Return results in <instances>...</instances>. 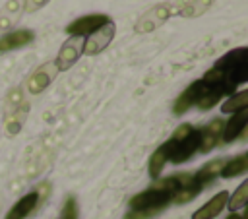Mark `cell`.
I'll return each mask as SVG.
<instances>
[{"instance_id":"cell-4","label":"cell","mask_w":248,"mask_h":219,"mask_svg":"<svg viewBox=\"0 0 248 219\" xmlns=\"http://www.w3.org/2000/svg\"><path fill=\"white\" fill-rule=\"evenodd\" d=\"M114 33H116V25H114L112 21H108V23H105L103 27H99L97 31H93V33L83 41V54L93 56V54H99L101 50H105V48L110 45Z\"/></svg>"},{"instance_id":"cell-14","label":"cell","mask_w":248,"mask_h":219,"mask_svg":"<svg viewBox=\"0 0 248 219\" xmlns=\"http://www.w3.org/2000/svg\"><path fill=\"white\" fill-rule=\"evenodd\" d=\"M31 41H33V31H29V29H17V31L6 33L0 37V52H8V50L19 48V47H25Z\"/></svg>"},{"instance_id":"cell-20","label":"cell","mask_w":248,"mask_h":219,"mask_svg":"<svg viewBox=\"0 0 248 219\" xmlns=\"http://www.w3.org/2000/svg\"><path fill=\"white\" fill-rule=\"evenodd\" d=\"M48 0H25V12H35L39 8H43Z\"/></svg>"},{"instance_id":"cell-5","label":"cell","mask_w":248,"mask_h":219,"mask_svg":"<svg viewBox=\"0 0 248 219\" xmlns=\"http://www.w3.org/2000/svg\"><path fill=\"white\" fill-rule=\"evenodd\" d=\"M83 54V39L81 37H70L62 47H60V50H58V56H56V60L52 62L54 64V68L60 72H64V70H68V68H72L74 66V62L79 58Z\"/></svg>"},{"instance_id":"cell-7","label":"cell","mask_w":248,"mask_h":219,"mask_svg":"<svg viewBox=\"0 0 248 219\" xmlns=\"http://www.w3.org/2000/svg\"><path fill=\"white\" fill-rule=\"evenodd\" d=\"M202 95H203V81H202V79L192 81V83L178 95V99L174 101V105H172V112H174L176 116L184 114L190 107L198 105V101H200Z\"/></svg>"},{"instance_id":"cell-18","label":"cell","mask_w":248,"mask_h":219,"mask_svg":"<svg viewBox=\"0 0 248 219\" xmlns=\"http://www.w3.org/2000/svg\"><path fill=\"white\" fill-rule=\"evenodd\" d=\"M165 163H167V157H165L163 149L157 147V149L151 153V157H149V176H151V178H159V174H161Z\"/></svg>"},{"instance_id":"cell-6","label":"cell","mask_w":248,"mask_h":219,"mask_svg":"<svg viewBox=\"0 0 248 219\" xmlns=\"http://www.w3.org/2000/svg\"><path fill=\"white\" fill-rule=\"evenodd\" d=\"M172 14H180L178 6H170V4H161L155 6L153 10H149L147 14H143V17L140 19V23L136 25V31H151L153 27L161 25L169 16Z\"/></svg>"},{"instance_id":"cell-16","label":"cell","mask_w":248,"mask_h":219,"mask_svg":"<svg viewBox=\"0 0 248 219\" xmlns=\"http://www.w3.org/2000/svg\"><path fill=\"white\" fill-rule=\"evenodd\" d=\"M248 107V91H238V93H232L221 107L223 112H238V110H244Z\"/></svg>"},{"instance_id":"cell-10","label":"cell","mask_w":248,"mask_h":219,"mask_svg":"<svg viewBox=\"0 0 248 219\" xmlns=\"http://www.w3.org/2000/svg\"><path fill=\"white\" fill-rule=\"evenodd\" d=\"M56 68H54V64H45V66H41L35 74H31V78L27 79V89H29V93H33V95H37V93H41L50 81H52V78L56 76Z\"/></svg>"},{"instance_id":"cell-13","label":"cell","mask_w":248,"mask_h":219,"mask_svg":"<svg viewBox=\"0 0 248 219\" xmlns=\"http://www.w3.org/2000/svg\"><path fill=\"white\" fill-rule=\"evenodd\" d=\"M246 122H248V109H244V110H238V112H234L232 116H231V120L223 126V141H232V140H236L242 132H244V128H246Z\"/></svg>"},{"instance_id":"cell-21","label":"cell","mask_w":248,"mask_h":219,"mask_svg":"<svg viewBox=\"0 0 248 219\" xmlns=\"http://www.w3.org/2000/svg\"><path fill=\"white\" fill-rule=\"evenodd\" d=\"M227 219H242V217H240V215H238V213H231V215H229V217H227Z\"/></svg>"},{"instance_id":"cell-12","label":"cell","mask_w":248,"mask_h":219,"mask_svg":"<svg viewBox=\"0 0 248 219\" xmlns=\"http://www.w3.org/2000/svg\"><path fill=\"white\" fill-rule=\"evenodd\" d=\"M223 165H225V159H213V161L205 163V165H203L196 174H192L194 184H196V186H200V188L203 190L209 182H213V180L219 176V172H221Z\"/></svg>"},{"instance_id":"cell-17","label":"cell","mask_w":248,"mask_h":219,"mask_svg":"<svg viewBox=\"0 0 248 219\" xmlns=\"http://www.w3.org/2000/svg\"><path fill=\"white\" fill-rule=\"evenodd\" d=\"M246 198H248V182L244 180L234 192H232V196L227 200V203H229V209H231V213H234L236 209H240L244 203H246Z\"/></svg>"},{"instance_id":"cell-11","label":"cell","mask_w":248,"mask_h":219,"mask_svg":"<svg viewBox=\"0 0 248 219\" xmlns=\"http://www.w3.org/2000/svg\"><path fill=\"white\" fill-rule=\"evenodd\" d=\"M37 203H39V192H29V194H25L23 198H19L10 207V211L6 213L4 219H25L37 207Z\"/></svg>"},{"instance_id":"cell-8","label":"cell","mask_w":248,"mask_h":219,"mask_svg":"<svg viewBox=\"0 0 248 219\" xmlns=\"http://www.w3.org/2000/svg\"><path fill=\"white\" fill-rule=\"evenodd\" d=\"M223 126H225V122L221 118H215L205 128H202L200 130V147H198V151H202V153L211 151L223 136Z\"/></svg>"},{"instance_id":"cell-9","label":"cell","mask_w":248,"mask_h":219,"mask_svg":"<svg viewBox=\"0 0 248 219\" xmlns=\"http://www.w3.org/2000/svg\"><path fill=\"white\" fill-rule=\"evenodd\" d=\"M227 200H229V192L223 190V192L215 194L209 202H205L200 209H196L192 213V219H213V217H217L223 211V207L227 205Z\"/></svg>"},{"instance_id":"cell-15","label":"cell","mask_w":248,"mask_h":219,"mask_svg":"<svg viewBox=\"0 0 248 219\" xmlns=\"http://www.w3.org/2000/svg\"><path fill=\"white\" fill-rule=\"evenodd\" d=\"M246 171H248V155L242 153V155H238V157H234L231 161H225V165H223L219 174L223 178H234L238 174H244Z\"/></svg>"},{"instance_id":"cell-3","label":"cell","mask_w":248,"mask_h":219,"mask_svg":"<svg viewBox=\"0 0 248 219\" xmlns=\"http://www.w3.org/2000/svg\"><path fill=\"white\" fill-rule=\"evenodd\" d=\"M108 21H110V17L105 16V14H89V16L78 17L72 23H68L66 33L72 35V37H85V35H91L93 31H97L99 27H103Z\"/></svg>"},{"instance_id":"cell-19","label":"cell","mask_w":248,"mask_h":219,"mask_svg":"<svg viewBox=\"0 0 248 219\" xmlns=\"http://www.w3.org/2000/svg\"><path fill=\"white\" fill-rule=\"evenodd\" d=\"M60 219H78V203L76 200L70 196L62 207V213H60Z\"/></svg>"},{"instance_id":"cell-2","label":"cell","mask_w":248,"mask_h":219,"mask_svg":"<svg viewBox=\"0 0 248 219\" xmlns=\"http://www.w3.org/2000/svg\"><path fill=\"white\" fill-rule=\"evenodd\" d=\"M159 147L163 149L167 161L176 163V165L184 163L200 147V130H196L192 124H180L174 130V134Z\"/></svg>"},{"instance_id":"cell-1","label":"cell","mask_w":248,"mask_h":219,"mask_svg":"<svg viewBox=\"0 0 248 219\" xmlns=\"http://www.w3.org/2000/svg\"><path fill=\"white\" fill-rule=\"evenodd\" d=\"M248 79V50L244 47L229 50L225 56H221L211 70L205 72L202 78L203 85L215 93L232 95L234 89Z\"/></svg>"}]
</instances>
